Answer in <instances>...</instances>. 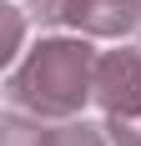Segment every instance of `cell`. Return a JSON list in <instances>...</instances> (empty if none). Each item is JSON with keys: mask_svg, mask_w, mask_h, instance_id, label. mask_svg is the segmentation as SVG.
<instances>
[{"mask_svg": "<svg viewBox=\"0 0 141 146\" xmlns=\"http://www.w3.org/2000/svg\"><path fill=\"white\" fill-rule=\"evenodd\" d=\"M141 0H61L56 20H70L81 30H96V35H121V30L136 20Z\"/></svg>", "mask_w": 141, "mask_h": 146, "instance_id": "3", "label": "cell"}, {"mask_svg": "<svg viewBox=\"0 0 141 146\" xmlns=\"http://www.w3.org/2000/svg\"><path fill=\"white\" fill-rule=\"evenodd\" d=\"M41 146H101L91 126H61V131H45Z\"/></svg>", "mask_w": 141, "mask_h": 146, "instance_id": "4", "label": "cell"}, {"mask_svg": "<svg viewBox=\"0 0 141 146\" xmlns=\"http://www.w3.org/2000/svg\"><path fill=\"white\" fill-rule=\"evenodd\" d=\"M96 91L111 116L116 146H141V60L131 50H116L96 66Z\"/></svg>", "mask_w": 141, "mask_h": 146, "instance_id": "2", "label": "cell"}, {"mask_svg": "<svg viewBox=\"0 0 141 146\" xmlns=\"http://www.w3.org/2000/svg\"><path fill=\"white\" fill-rule=\"evenodd\" d=\"M91 86H96L91 50L76 40H45V45H35L30 66L10 81V96H15V106H35L45 116H61V111H76Z\"/></svg>", "mask_w": 141, "mask_h": 146, "instance_id": "1", "label": "cell"}]
</instances>
